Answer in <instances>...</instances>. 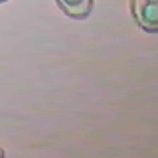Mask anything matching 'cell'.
<instances>
[{
	"instance_id": "2",
	"label": "cell",
	"mask_w": 158,
	"mask_h": 158,
	"mask_svg": "<svg viewBox=\"0 0 158 158\" xmlns=\"http://www.w3.org/2000/svg\"><path fill=\"white\" fill-rule=\"evenodd\" d=\"M64 15L74 20L86 19L94 9V0H54Z\"/></svg>"
},
{
	"instance_id": "4",
	"label": "cell",
	"mask_w": 158,
	"mask_h": 158,
	"mask_svg": "<svg viewBox=\"0 0 158 158\" xmlns=\"http://www.w3.org/2000/svg\"><path fill=\"white\" fill-rule=\"evenodd\" d=\"M7 1H9V0H0V5H1V4H5V2H7Z\"/></svg>"
},
{
	"instance_id": "3",
	"label": "cell",
	"mask_w": 158,
	"mask_h": 158,
	"mask_svg": "<svg viewBox=\"0 0 158 158\" xmlns=\"http://www.w3.org/2000/svg\"><path fill=\"white\" fill-rule=\"evenodd\" d=\"M5 154H6V153H5L4 148H2L1 146H0V157H5Z\"/></svg>"
},
{
	"instance_id": "1",
	"label": "cell",
	"mask_w": 158,
	"mask_h": 158,
	"mask_svg": "<svg viewBox=\"0 0 158 158\" xmlns=\"http://www.w3.org/2000/svg\"><path fill=\"white\" fill-rule=\"evenodd\" d=\"M135 23L148 33H158V0H130Z\"/></svg>"
}]
</instances>
